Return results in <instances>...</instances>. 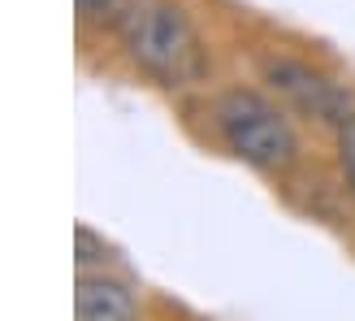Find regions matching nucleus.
<instances>
[{
	"instance_id": "39448f33",
	"label": "nucleus",
	"mask_w": 355,
	"mask_h": 321,
	"mask_svg": "<svg viewBox=\"0 0 355 321\" xmlns=\"http://www.w3.org/2000/svg\"><path fill=\"white\" fill-rule=\"evenodd\" d=\"M74 5H78V17L92 26H121L130 0H74Z\"/></svg>"
},
{
	"instance_id": "423d86ee",
	"label": "nucleus",
	"mask_w": 355,
	"mask_h": 321,
	"mask_svg": "<svg viewBox=\"0 0 355 321\" xmlns=\"http://www.w3.org/2000/svg\"><path fill=\"white\" fill-rule=\"evenodd\" d=\"M338 156H343V170H347L351 187H355V113L338 126Z\"/></svg>"
},
{
	"instance_id": "f257e3e1",
	"label": "nucleus",
	"mask_w": 355,
	"mask_h": 321,
	"mask_svg": "<svg viewBox=\"0 0 355 321\" xmlns=\"http://www.w3.org/2000/svg\"><path fill=\"white\" fill-rule=\"evenodd\" d=\"M117 31L130 61L139 69H148L152 79H161L165 87H187L208 65L200 31L191 26V17L173 0H130Z\"/></svg>"
},
{
	"instance_id": "f03ea898",
	"label": "nucleus",
	"mask_w": 355,
	"mask_h": 321,
	"mask_svg": "<svg viewBox=\"0 0 355 321\" xmlns=\"http://www.w3.org/2000/svg\"><path fill=\"white\" fill-rule=\"evenodd\" d=\"M212 117H217V131L225 139V148L239 160H247V165L264 170V174L286 170L295 160V152H299L291 122L282 117V109L269 104L260 92H243V87H234V92L217 96Z\"/></svg>"
},
{
	"instance_id": "0eeeda50",
	"label": "nucleus",
	"mask_w": 355,
	"mask_h": 321,
	"mask_svg": "<svg viewBox=\"0 0 355 321\" xmlns=\"http://www.w3.org/2000/svg\"><path fill=\"white\" fill-rule=\"evenodd\" d=\"M74 239H78V265H92V261H100L104 256V243H96V235L87 226H78L74 230Z\"/></svg>"
},
{
	"instance_id": "7ed1b4c3",
	"label": "nucleus",
	"mask_w": 355,
	"mask_h": 321,
	"mask_svg": "<svg viewBox=\"0 0 355 321\" xmlns=\"http://www.w3.org/2000/svg\"><path fill=\"white\" fill-rule=\"evenodd\" d=\"M264 74H269V83L277 87L282 96H291L299 109L312 113V117L334 122V126H343V122L351 117V96L334 79H325L321 69H312L304 61L269 57V61H264Z\"/></svg>"
},
{
	"instance_id": "20e7f679",
	"label": "nucleus",
	"mask_w": 355,
	"mask_h": 321,
	"mask_svg": "<svg viewBox=\"0 0 355 321\" xmlns=\"http://www.w3.org/2000/svg\"><path fill=\"white\" fill-rule=\"evenodd\" d=\"M74 321H135L130 287L104 274H83L74 287Z\"/></svg>"
}]
</instances>
